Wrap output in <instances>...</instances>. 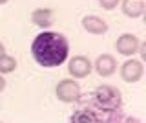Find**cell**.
<instances>
[{
  "label": "cell",
  "mask_w": 146,
  "mask_h": 123,
  "mask_svg": "<svg viewBox=\"0 0 146 123\" xmlns=\"http://www.w3.org/2000/svg\"><path fill=\"white\" fill-rule=\"evenodd\" d=\"M4 88H6V79H4V75L0 74V92H2Z\"/></svg>",
  "instance_id": "14"
},
{
  "label": "cell",
  "mask_w": 146,
  "mask_h": 123,
  "mask_svg": "<svg viewBox=\"0 0 146 123\" xmlns=\"http://www.w3.org/2000/svg\"><path fill=\"white\" fill-rule=\"evenodd\" d=\"M0 123H2V121H0Z\"/></svg>",
  "instance_id": "17"
},
{
  "label": "cell",
  "mask_w": 146,
  "mask_h": 123,
  "mask_svg": "<svg viewBox=\"0 0 146 123\" xmlns=\"http://www.w3.org/2000/svg\"><path fill=\"white\" fill-rule=\"evenodd\" d=\"M55 95L62 103H73L80 99V85L75 79H62L55 86Z\"/></svg>",
  "instance_id": "3"
},
{
  "label": "cell",
  "mask_w": 146,
  "mask_h": 123,
  "mask_svg": "<svg viewBox=\"0 0 146 123\" xmlns=\"http://www.w3.org/2000/svg\"><path fill=\"white\" fill-rule=\"evenodd\" d=\"M91 101H93V107L95 110L99 112H106V114H111V112H117L122 105V95L119 92V88L111 85H102V86H97L91 94Z\"/></svg>",
  "instance_id": "2"
},
{
  "label": "cell",
  "mask_w": 146,
  "mask_h": 123,
  "mask_svg": "<svg viewBox=\"0 0 146 123\" xmlns=\"http://www.w3.org/2000/svg\"><path fill=\"white\" fill-rule=\"evenodd\" d=\"M93 68L100 77H110V75L115 74V70H117V61H115V57L110 55V53H102V55L97 57Z\"/></svg>",
  "instance_id": "7"
},
{
  "label": "cell",
  "mask_w": 146,
  "mask_h": 123,
  "mask_svg": "<svg viewBox=\"0 0 146 123\" xmlns=\"http://www.w3.org/2000/svg\"><path fill=\"white\" fill-rule=\"evenodd\" d=\"M104 118L100 116L99 110L95 108H79L75 114L71 116L70 123H100Z\"/></svg>",
  "instance_id": "9"
},
{
  "label": "cell",
  "mask_w": 146,
  "mask_h": 123,
  "mask_svg": "<svg viewBox=\"0 0 146 123\" xmlns=\"http://www.w3.org/2000/svg\"><path fill=\"white\" fill-rule=\"evenodd\" d=\"M31 55L40 66L57 68L70 55V42L62 33L42 31L31 42Z\"/></svg>",
  "instance_id": "1"
},
{
  "label": "cell",
  "mask_w": 146,
  "mask_h": 123,
  "mask_svg": "<svg viewBox=\"0 0 146 123\" xmlns=\"http://www.w3.org/2000/svg\"><path fill=\"white\" fill-rule=\"evenodd\" d=\"M121 7H122V13H124L126 17H130V19H139L146 11V2L144 0H122Z\"/></svg>",
  "instance_id": "10"
},
{
  "label": "cell",
  "mask_w": 146,
  "mask_h": 123,
  "mask_svg": "<svg viewBox=\"0 0 146 123\" xmlns=\"http://www.w3.org/2000/svg\"><path fill=\"white\" fill-rule=\"evenodd\" d=\"M82 28L91 35H104L108 31V22L97 15H86L82 19Z\"/></svg>",
  "instance_id": "8"
},
{
  "label": "cell",
  "mask_w": 146,
  "mask_h": 123,
  "mask_svg": "<svg viewBox=\"0 0 146 123\" xmlns=\"http://www.w3.org/2000/svg\"><path fill=\"white\" fill-rule=\"evenodd\" d=\"M4 53H6V50H4V44H2V42H0V57H2V55H4Z\"/></svg>",
  "instance_id": "15"
},
{
  "label": "cell",
  "mask_w": 146,
  "mask_h": 123,
  "mask_svg": "<svg viewBox=\"0 0 146 123\" xmlns=\"http://www.w3.org/2000/svg\"><path fill=\"white\" fill-rule=\"evenodd\" d=\"M9 0H0V6H4V4H7Z\"/></svg>",
  "instance_id": "16"
},
{
  "label": "cell",
  "mask_w": 146,
  "mask_h": 123,
  "mask_svg": "<svg viewBox=\"0 0 146 123\" xmlns=\"http://www.w3.org/2000/svg\"><path fill=\"white\" fill-rule=\"evenodd\" d=\"M91 70H93V65H91V61L84 55H75L68 63V74L71 77H75V79H82V77L90 75Z\"/></svg>",
  "instance_id": "5"
},
{
  "label": "cell",
  "mask_w": 146,
  "mask_h": 123,
  "mask_svg": "<svg viewBox=\"0 0 146 123\" xmlns=\"http://www.w3.org/2000/svg\"><path fill=\"white\" fill-rule=\"evenodd\" d=\"M119 2H121V0H99L100 7H102V9H106V11L115 9V7L119 6Z\"/></svg>",
  "instance_id": "13"
},
{
  "label": "cell",
  "mask_w": 146,
  "mask_h": 123,
  "mask_svg": "<svg viewBox=\"0 0 146 123\" xmlns=\"http://www.w3.org/2000/svg\"><path fill=\"white\" fill-rule=\"evenodd\" d=\"M15 68H17L15 57L6 55V53L0 57V74H11V72H15Z\"/></svg>",
  "instance_id": "12"
},
{
  "label": "cell",
  "mask_w": 146,
  "mask_h": 123,
  "mask_svg": "<svg viewBox=\"0 0 146 123\" xmlns=\"http://www.w3.org/2000/svg\"><path fill=\"white\" fill-rule=\"evenodd\" d=\"M143 75H144V66L143 61H139V59H128L121 65V77L126 83H137L143 79Z\"/></svg>",
  "instance_id": "4"
},
{
  "label": "cell",
  "mask_w": 146,
  "mask_h": 123,
  "mask_svg": "<svg viewBox=\"0 0 146 123\" xmlns=\"http://www.w3.org/2000/svg\"><path fill=\"white\" fill-rule=\"evenodd\" d=\"M31 20H33L35 26H38V28H49V26L53 24V13L51 9H44V7H40V9H35L31 13Z\"/></svg>",
  "instance_id": "11"
},
{
  "label": "cell",
  "mask_w": 146,
  "mask_h": 123,
  "mask_svg": "<svg viewBox=\"0 0 146 123\" xmlns=\"http://www.w3.org/2000/svg\"><path fill=\"white\" fill-rule=\"evenodd\" d=\"M139 44L141 40L137 39V35L133 33H122L121 37L115 40V50L121 55H126V57H131L139 52Z\"/></svg>",
  "instance_id": "6"
}]
</instances>
